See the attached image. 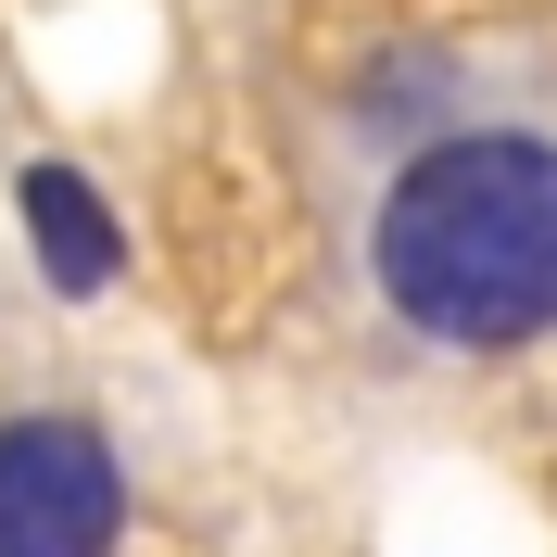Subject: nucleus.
<instances>
[{
    "label": "nucleus",
    "instance_id": "1",
    "mask_svg": "<svg viewBox=\"0 0 557 557\" xmlns=\"http://www.w3.org/2000/svg\"><path fill=\"white\" fill-rule=\"evenodd\" d=\"M368 278L444 355L545 343L557 330V139L507 127V114L431 127L368 215Z\"/></svg>",
    "mask_w": 557,
    "mask_h": 557
},
{
    "label": "nucleus",
    "instance_id": "2",
    "mask_svg": "<svg viewBox=\"0 0 557 557\" xmlns=\"http://www.w3.org/2000/svg\"><path fill=\"white\" fill-rule=\"evenodd\" d=\"M127 545V456L102 418L26 406L0 418V557H114Z\"/></svg>",
    "mask_w": 557,
    "mask_h": 557
},
{
    "label": "nucleus",
    "instance_id": "3",
    "mask_svg": "<svg viewBox=\"0 0 557 557\" xmlns=\"http://www.w3.org/2000/svg\"><path fill=\"white\" fill-rule=\"evenodd\" d=\"M13 215H26V253H38V278H51L64 305H89V292L127 278V228H114V203L76 165H26L13 177Z\"/></svg>",
    "mask_w": 557,
    "mask_h": 557
}]
</instances>
